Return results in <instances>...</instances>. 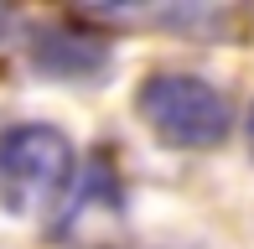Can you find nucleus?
Wrapping results in <instances>:
<instances>
[{
	"label": "nucleus",
	"mask_w": 254,
	"mask_h": 249,
	"mask_svg": "<svg viewBox=\"0 0 254 249\" xmlns=\"http://www.w3.org/2000/svg\"><path fill=\"white\" fill-rule=\"evenodd\" d=\"M135 104H140V120L151 124V135L177 151H213L234 130L228 99L197 73H151Z\"/></svg>",
	"instance_id": "nucleus-2"
},
{
	"label": "nucleus",
	"mask_w": 254,
	"mask_h": 249,
	"mask_svg": "<svg viewBox=\"0 0 254 249\" xmlns=\"http://www.w3.org/2000/svg\"><path fill=\"white\" fill-rule=\"evenodd\" d=\"M244 130H249V151H254V104H249V124H244Z\"/></svg>",
	"instance_id": "nucleus-4"
},
{
	"label": "nucleus",
	"mask_w": 254,
	"mask_h": 249,
	"mask_svg": "<svg viewBox=\"0 0 254 249\" xmlns=\"http://www.w3.org/2000/svg\"><path fill=\"white\" fill-rule=\"evenodd\" d=\"M78 156L57 124H10L0 135V197L10 213H52L67 202Z\"/></svg>",
	"instance_id": "nucleus-1"
},
{
	"label": "nucleus",
	"mask_w": 254,
	"mask_h": 249,
	"mask_svg": "<svg viewBox=\"0 0 254 249\" xmlns=\"http://www.w3.org/2000/svg\"><path fill=\"white\" fill-rule=\"evenodd\" d=\"M31 62L52 78H94L109 62V52L99 37H83V31H67V26H42L31 42Z\"/></svg>",
	"instance_id": "nucleus-3"
},
{
	"label": "nucleus",
	"mask_w": 254,
	"mask_h": 249,
	"mask_svg": "<svg viewBox=\"0 0 254 249\" xmlns=\"http://www.w3.org/2000/svg\"><path fill=\"white\" fill-rule=\"evenodd\" d=\"M5 26H10V10H5V5H0V37H5Z\"/></svg>",
	"instance_id": "nucleus-5"
}]
</instances>
